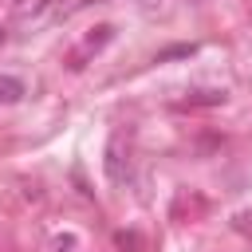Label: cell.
Here are the masks:
<instances>
[{
	"mask_svg": "<svg viewBox=\"0 0 252 252\" xmlns=\"http://www.w3.org/2000/svg\"><path fill=\"white\" fill-rule=\"evenodd\" d=\"M24 94H28L24 79H16V75H0V102H20Z\"/></svg>",
	"mask_w": 252,
	"mask_h": 252,
	"instance_id": "obj_1",
	"label": "cell"
},
{
	"mask_svg": "<svg viewBox=\"0 0 252 252\" xmlns=\"http://www.w3.org/2000/svg\"><path fill=\"white\" fill-rule=\"evenodd\" d=\"M106 173H110V181H126V173H130V169H122V154H118V142L106 150Z\"/></svg>",
	"mask_w": 252,
	"mask_h": 252,
	"instance_id": "obj_2",
	"label": "cell"
},
{
	"mask_svg": "<svg viewBox=\"0 0 252 252\" xmlns=\"http://www.w3.org/2000/svg\"><path fill=\"white\" fill-rule=\"evenodd\" d=\"M232 228H236L240 236L252 240V213H236V217H232Z\"/></svg>",
	"mask_w": 252,
	"mask_h": 252,
	"instance_id": "obj_3",
	"label": "cell"
},
{
	"mask_svg": "<svg viewBox=\"0 0 252 252\" xmlns=\"http://www.w3.org/2000/svg\"><path fill=\"white\" fill-rule=\"evenodd\" d=\"M75 248H79V240H75L71 232H67V236H55V240H51V252H75Z\"/></svg>",
	"mask_w": 252,
	"mask_h": 252,
	"instance_id": "obj_4",
	"label": "cell"
},
{
	"mask_svg": "<svg viewBox=\"0 0 252 252\" xmlns=\"http://www.w3.org/2000/svg\"><path fill=\"white\" fill-rule=\"evenodd\" d=\"M0 43H4V28H0Z\"/></svg>",
	"mask_w": 252,
	"mask_h": 252,
	"instance_id": "obj_5",
	"label": "cell"
}]
</instances>
